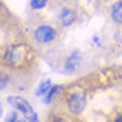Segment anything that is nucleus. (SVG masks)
Returning a JSON list of instances; mask_svg holds the SVG:
<instances>
[{
	"label": "nucleus",
	"mask_w": 122,
	"mask_h": 122,
	"mask_svg": "<svg viewBox=\"0 0 122 122\" xmlns=\"http://www.w3.org/2000/svg\"><path fill=\"white\" fill-rule=\"evenodd\" d=\"M54 38H56V30L51 28V26H47V25H42L35 30V40L40 42V44H49V42H52Z\"/></svg>",
	"instance_id": "nucleus-1"
},
{
	"label": "nucleus",
	"mask_w": 122,
	"mask_h": 122,
	"mask_svg": "<svg viewBox=\"0 0 122 122\" xmlns=\"http://www.w3.org/2000/svg\"><path fill=\"white\" fill-rule=\"evenodd\" d=\"M86 103H87L86 94H84V92H77V94H73V96L70 98L68 107H70V110H71L73 113H80L82 110L86 108Z\"/></svg>",
	"instance_id": "nucleus-2"
},
{
	"label": "nucleus",
	"mask_w": 122,
	"mask_h": 122,
	"mask_svg": "<svg viewBox=\"0 0 122 122\" xmlns=\"http://www.w3.org/2000/svg\"><path fill=\"white\" fill-rule=\"evenodd\" d=\"M9 105H12V107L16 110H19V112H23V113H31V107H30V103L28 101H25L23 98H14V96H9Z\"/></svg>",
	"instance_id": "nucleus-3"
},
{
	"label": "nucleus",
	"mask_w": 122,
	"mask_h": 122,
	"mask_svg": "<svg viewBox=\"0 0 122 122\" xmlns=\"http://www.w3.org/2000/svg\"><path fill=\"white\" fill-rule=\"evenodd\" d=\"M80 61H82L80 52H79V51H73L68 58H66V61H65V70H66V71H73V70H77V68L80 66Z\"/></svg>",
	"instance_id": "nucleus-4"
},
{
	"label": "nucleus",
	"mask_w": 122,
	"mask_h": 122,
	"mask_svg": "<svg viewBox=\"0 0 122 122\" xmlns=\"http://www.w3.org/2000/svg\"><path fill=\"white\" fill-rule=\"evenodd\" d=\"M21 51H23V47H21V46L10 47L9 51L5 52V61H7V63H12V65L19 63V61L23 59V54H21Z\"/></svg>",
	"instance_id": "nucleus-5"
},
{
	"label": "nucleus",
	"mask_w": 122,
	"mask_h": 122,
	"mask_svg": "<svg viewBox=\"0 0 122 122\" xmlns=\"http://www.w3.org/2000/svg\"><path fill=\"white\" fill-rule=\"evenodd\" d=\"M59 21L63 26H71V23L75 21V12L71 9H63L59 12Z\"/></svg>",
	"instance_id": "nucleus-6"
},
{
	"label": "nucleus",
	"mask_w": 122,
	"mask_h": 122,
	"mask_svg": "<svg viewBox=\"0 0 122 122\" xmlns=\"http://www.w3.org/2000/svg\"><path fill=\"white\" fill-rule=\"evenodd\" d=\"M112 19L122 25V2H115L112 5Z\"/></svg>",
	"instance_id": "nucleus-7"
},
{
	"label": "nucleus",
	"mask_w": 122,
	"mask_h": 122,
	"mask_svg": "<svg viewBox=\"0 0 122 122\" xmlns=\"http://www.w3.org/2000/svg\"><path fill=\"white\" fill-rule=\"evenodd\" d=\"M51 80H44V82H40V86L37 87V91H35V96H46L47 94V91L51 89Z\"/></svg>",
	"instance_id": "nucleus-8"
},
{
	"label": "nucleus",
	"mask_w": 122,
	"mask_h": 122,
	"mask_svg": "<svg viewBox=\"0 0 122 122\" xmlns=\"http://www.w3.org/2000/svg\"><path fill=\"white\" fill-rule=\"evenodd\" d=\"M59 92V87H51V89L47 91V94H46V98H44V103H51L52 99H54V96Z\"/></svg>",
	"instance_id": "nucleus-9"
},
{
	"label": "nucleus",
	"mask_w": 122,
	"mask_h": 122,
	"mask_svg": "<svg viewBox=\"0 0 122 122\" xmlns=\"http://www.w3.org/2000/svg\"><path fill=\"white\" fill-rule=\"evenodd\" d=\"M30 4L33 9H44L47 5V0H30Z\"/></svg>",
	"instance_id": "nucleus-10"
},
{
	"label": "nucleus",
	"mask_w": 122,
	"mask_h": 122,
	"mask_svg": "<svg viewBox=\"0 0 122 122\" xmlns=\"http://www.w3.org/2000/svg\"><path fill=\"white\" fill-rule=\"evenodd\" d=\"M25 120H37V115H35V113H26Z\"/></svg>",
	"instance_id": "nucleus-11"
},
{
	"label": "nucleus",
	"mask_w": 122,
	"mask_h": 122,
	"mask_svg": "<svg viewBox=\"0 0 122 122\" xmlns=\"http://www.w3.org/2000/svg\"><path fill=\"white\" fill-rule=\"evenodd\" d=\"M7 120H9V122H12V120H18V113H10L9 117H7Z\"/></svg>",
	"instance_id": "nucleus-12"
},
{
	"label": "nucleus",
	"mask_w": 122,
	"mask_h": 122,
	"mask_svg": "<svg viewBox=\"0 0 122 122\" xmlns=\"http://www.w3.org/2000/svg\"><path fill=\"white\" fill-rule=\"evenodd\" d=\"M5 87V82H0V89H4Z\"/></svg>",
	"instance_id": "nucleus-13"
},
{
	"label": "nucleus",
	"mask_w": 122,
	"mask_h": 122,
	"mask_svg": "<svg viewBox=\"0 0 122 122\" xmlns=\"http://www.w3.org/2000/svg\"><path fill=\"white\" fill-rule=\"evenodd\" d=\"M117 120H119V122H122V115H119V117H117Z\"/></svg>",
	"instance_id": "nucleus-14"
},
{
	"label": "nucleus",
	"mask_w": 122,
	"mask_h": 122,
	"mask_svg": "<svg viewBox=\"0 0 122 122\" xmlns=\"http://www.w3.org/2000/svg\"><path fill=\"white\" fill-rule=\"evenodd\" d=\"M65 2H66V0H65Z\"/></svg>",
	"instance_id": "nucleus-15"
}]
</instances>
